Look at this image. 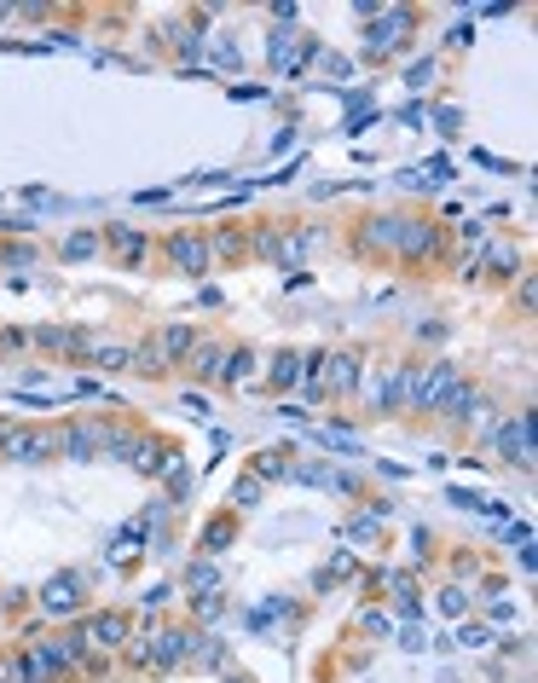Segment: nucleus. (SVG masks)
<instances>
[{
    "label": "nucleus",
    "mask_w": 538,
    "mask_h": 683,
    "mask_svg": "<svg viewBox=\"0 0 538 683\" xmlns=\"http://www.w3.org/2000/svg\"><path fill=\"white\" fill-rule=\"evenodd\" d=\"M0 434H6V429H0Z\"/></svg>",
    "instance_id": "nucleus-34"
},
{
    "label": "nucleus",
    "mask_w": 538,
    "mask_h": 683,
    "mask_svg": "<svg viewBox=\"0 0 538 683\" xmlns=\"http://www.w3.org/2000/svg\"><path fill=\"white\" fill-rule=\"evenodd\" d=\"M128 661L145 666V672H174V666H186V643L191 631H151V637H128Z\"/></svg>",
    "instance_id": "nucleus-1"
},
{
    "label": "nucleus",
    "mask_w": 538,
    "mask_h": 683,
    "mask_svg": "<svg viewBox=\"0 0 538 683\" xmlns=\"http://www.w3.org/2000/svg\"><path fill=\"white\" fill-rule=\"evenodd\" d=\"M231 533H238V521H231V516H220V521H209V527H203V539H198V551H226V544H231Z\"/></svg>",
    "instance_id": "nucleus-21"
},
{
    "label": "nucleus",
    "mask_w": 538,
    "mask_h": 683,
    "mask_svg": "<svg viewBox=\"0 0 538 683\" xmlns=\"http://www.w3.org/2000/svg\"><path fill=\"white\" fill-rule=\"evenodd\" d=\"M411 23H417V18H411L406 6H388V12H382V23H376V30L365 35V53H371V58L399 53V46H406V35H411Z\"/></svg>",
    "instance_id": "nucleus-2"
},
{
    "label": "nucleus",
    "mask_w": 538,
    "mask_h": 683,
    "mask_svg": "<svg viewBox=\"0 0 538 683\" xmlns=\"http://www.w3.org/2000/svg\"><path fill=\"white\" fill-rule=\"evenodd\" d=\"M35 342H41V348H53V353H76V348H88V336H81V331H53V325H46V331H35Z\"/></svg>",
    "instance_id": "nucleus-22"
},
{
    "label": "nucleus",
    "mask_w": 538,
    "mask_h": 683,
    "mask_svg": "<svg viewBox=\"0 0 538 683\" xmlns=\"http://www.w3.org/2000/svg\"><path fill=\"white\" fill-rule=\"evenodd\" d=\"M0 452L18 458V463H41V458L58 452V434H46V429H6V434H0Z\"/></svg>",
    "instance_id": "nucleus-3"
},
{
    "label": "nucleus",
    "mask_w": 538,
    "mask_h": 683,
    "mask_svg": "<svg viewBox=\"0 0 538 683\" xmlns=\"http://www.w3.org/2000/svg\"><path fill=\"white\" fill-rule=\"evenodd\" d=\"M284 475H290V463H284V452H261V458H255V481H284Z\"/></svg>",
    "instance_id": "nucleus-23"
},
{
    "label": "nucleus",
    "mask_w": 538,
    "mask_h": 683,
    "mask_svg": "<svg viewBox=\"0 0 538 683\" xmlns=\"http://www.w3.org/2000/svg\"><path fill=\"white\" fill-rule=\"evenodd\" d=\"M458 238H463V243H475V249H481V243H486V226H475V221H469V226H458Z\"/></svg>",
    "instance_id": "nucleus-33"
},
{
    "label": "nucleus",
    "mask_w": 538,
    "mask_h": 683,
    "mask_svg": "<svg viewBox=\"0 0 538 683\" xmlns=\"http://www.w3.org/2000/svg\"><path fill=\"white\" fill-rule=\"evenodd\" d=\"M319 383L330 394H353V388H359V353H324Z\"/></svg>",
    "instance_id": "nucleus-6"
},
{
    "label": "nucleus",
    "mask_w": 538,
    "mask_h": 683,
    "mask_svg": "<svg viewBox=\"0 0 538 683\" xmlns=\"http://www.w3.org/2000/svg\"><path fill=\"white\" fill-rule=\"evenodd\" d=\"M301 58H307V41H301V35H273V64L278 70H301Z\"/></svg>",
    "instance_id": "nucleus-17"
},
{
    "label": "nucleus",
    "mask_w": 538,
    "mask_h": 683,
    "mask_svg": "<svg viewBox=\"0 0 538 683\" xmlns=\"http://www.w3.org/2000/svg\"><path fill=\"white\" fill-rule=\"evenodd\" d=\"M191 591H214V568H191Z\"/></svg>",
    "instance_id": "nucleus-32"
},
{
    "label": "nucleus",
    "mask_w": 538,
    "mask_h": 683,
    "mask_svg": "<svg viewBox=\"0 0 538 683\" xmlns=\"http://www.w3.org/2000/svg\"><path fill=\"white\" fill-rule=\"evenodd\" d=\"M220 365H226V348H220V342L191 348V371H198V376H220Z\"/></svg>",
    "instance_id": "nucleus-20"
},
{
    "label": "nucleus",
    "mask_w": 538,
    "mask_h": 683,
    "mask_svg": "<svg viewBox=\"0 0 538 683\" xmlns=\"http://www.w3.org/2000/svg\"><path fill=\"white\" fill-rule=\"evenodd\" d=\"M93 365H105V371H128V348H93Z\"/></svg>",
    "instance_id": "nucleus-26"
},
{
    "label": "nucleus",
    "mask_w": 538,
    "mask_h": 683,
    "mask_svg": "<svg viewBox=\"0 0 538 683\" xmlns=\"http://www.w3.org/2000/svg\"><path fill=\"white\" fill-rule=\"evenodd\" d=\"M406 261H429V255L440 249V232L429 221H399V243H394Z\"/></svg>",
    "instance_id": "nucleus-8"
},
{
    "label": "nucleus",
    "mask_w": 538,
    "mask_h": 683,
    "mask_svg": "<svg viewBox=\"0 0 538 683\" xmlns=\"http://www.w3.org/2000/svg\"><path fill=\"white\" fill-rule=\"evenodd\" d=\"M301 365H307V359H301L296 348L273 353V371H266V383H273V388H296V383H301Z\"/></svg>",
    "instance_id": "nucleus-14"
},
{
    "label": "nucleus",
    "mask_w": 538,
    "mask_h": 683,
    "mask_svg": "<svg viewBox=\"0 0 538 683\" xmlns=\"http://www.w3.org/2000/svg\"><path fill=\"white\" fill-rule=\"evenodd\" d=\"M365 249H394L399 243V215H376V221H365Z\"/></svg>",
    "instance_id": "nucleus-16"
},
{
    "label": "nucleus",
    "mask_w": 538,
    "mask_h": 683,
    "mask_svg": "<svg viewBox=\"0 0 538 683\" xmlns=\"http://www.w3.org/2000/svg\"><path fill=\"white\" fill-rule=\"evenodd\" d=\"M41 608L46 614H76L81 608V579L76 573H53V579L41 585Z\"/></svg>",
    "instance_id": "nucleus-7"
},
{
    "label": "nucleus",
    "mask_w": 538,
    "mask_h": 683,
    "mask_svg": "<svg viewBox=\"0 0 538 683\" xmlns=\"http://www.w3.org/2000/svg\"><path fill=\"white\" fill-rule=\"evenodd\" d=\"M93 249H99V232H76V238L64 243V255H70V261H76V255H93Z\"/></svg>",
    "instance_id": "nucleus-27"
},
{
    "label": "nucleus",
    "mask_w": 538,
    "mask_h": 683,
    "mask_svg": "<svg viewBox=\"0 0 538 683\" xmlns=\"http://www.w3.org/2000/svg\"><path fill=\"white\" fill-rule=\"evenodd\" d=\"M58 446H64L76 463L99 458V423H76V429H64V434H58Z\"/></svg>",
    "instance_id": "nucleus-11"
},
{
    "label": "nucleus",
    "mask_w": 538,
    "mask_h": 683,
    "mask_svg": "<svg viewBox=\"0 0 538 683\" xmlns=\"http://www.w3.org/2000/svg\"><path fill=\"white\" fill-rule=\"evenodd\" d=\"M231 498H238V504H261V481H255V475H249V481H238V486H231Z\"/></svg>",
    "instance_id": "nucleus-28"
},
{
    "label": "nucleus",
    "mask_w": 538,
    "mask_h": 683,
    "mask_svg": "<svg viewBox=\"0 0 538 683\" xmlns=\"http://www.w3.org/2000/svg\"><path fill=\"white\" fill-rule=\"evenodd\" d=\"M81 643H88V649H122V643L133 637V620L128 614H93L88 626L76 631Z\"/></svg>",
    "instance_id": "nucleus-4"
},
{
    "label": "nucleus",
    "mask_w": 538,
    "mask_h": 683,
    "mask_svg": "<svg viewBox=\"0 0 538 683\" xmlns=\"http://www.w3.org/2000/svg\"><path fill=\"white\" fill-rule=\"evenodd\" d=\"M163 365H168V359H163V348H156V342H151V348H133V353H128V371H151V376H156Z\"/></svg>",
    "instance_id": "nucleus-24"
},
{
    "label": "nucleus",
    "mask_w": 538,
    "mask_h": 683,
    "mask_svg": "<svg viewBox=\"0 0 538 683\" xmlns=\"http://www.w3.org/2000/svg\"><path fill=\"white\" fill-rule=\"evenodd\" d=\"M463 649H486V643H492V631H486V626H463Z\"/></svg>",
    "instance_id": "nucleus-29"
},
{
    "label": "nucleus",
    "mask_w": 538,
    "mask_h": 683,
    "mask_svg": "<svg viewBox=\"0 0 538 683\" xmlns=\"http://www.w3.org/2000/svg\"><path fill=\"white\" fill-rule=\"evenodd\" d=\"M255 376H261V371H255V353H249V348H226L220 383H226V388H243V383H255Z\"/></svg>",
    "instance_id": "nucleus-12"
},
{
    "label": "nucleus",
    "mask_w": 538,
    "mask_h": 683,
    "mask_svg": "<svg viewBox=\"0 0 538 683\" xmlns=\"http://www.w3.org/2000/svg\"><path fill=\"white\" fill-rule=\"evenodd\" d=\"M226 661V649H220L214 637H198V631H191V643H186V666H220Z\"/></svg>",
    "instance_id": "nucleus-18"
},
{
    "label": "nucleus",
    "mask_w": 538,
    "mask_h": 683,
    "mask_svg": "<svg viewBox=\"0 0 538 683\" xmlns=\"http://www.w3.org/2000/svg\"><path fill=\"white\" fill-rule=\"evenodd\" d=\"M168 261H174V273H209V243L198 232H174L168 238Z\"/></svg>",
    "instance_id": "nucleus-5"
},
{
    "label": "nucleus",
    "mask_w": 538,
    "mask_h": 683,
    "mask_svg": "<svg viewBox=\"0 0 538 683\" xmlns=\"http://www.w3.org/2000/svg\"><path fill=\"white\" fill-rule=\"evenodd\" d=\"M365 631H382V637H388V631H394V620L376 614V608H365Z\"/></svg>",
    "instance_id": "nucleus-31"
},
{
    "label": "nucleus",
    "mask_w": 538,
    "mask_h": 683,
    "mask_svg": "<svg viewBox=\"0 0 538 683\" xmlns=\"http://www.w3.org/2000/svg\"><path fill=\"white\" fill-rule=\"evenodd\" d=\"M156 348H163V359H186V353L198 348V331L180 319V325H168V331H163V342H156Z\"/></svg>",
    "instance_id": "nucleus-15"
},
{
    "label": "nucleus",
    "mask_w": 538,
    "mask_h": 683,
    "mask_svg": "<svg viewBox=\"0 0 538 683\" xmlns=\"http://www.w3.org/2000/svg\"><path fill=\"white\" fill-rule=\"evenodd\" d=\"M110 243H116V255H122L128 266L145 255V232H133V226H110Z\"/></svg>",
    "instance_id": "nucleus-19"
},
{
    "label": "nucleus",
    "mask_w": 538,
    "mask_h": 683,
    "mask_svg": "<svg viewBox=\"0 0 538 683\" xmlns=\"http://www.w3.org/2000/svg\"><path fill=\"white\" fill-rule=\"evenodd\" d=\"M504 452L521 463V469H533V417H509L504 423Z\"/></svg>",
    "instance_id": "nucleus-10"
},
{
    "label": "nucleus",
    "mask_w": 538,
    "mask_h": 683,
    "mask_svg": "<svg viewBox=\"0 0 538 683\" xmlns=\"http://www.w3.org/2000/svg\"><path fill=\"white\" fill-rule=\"evenodd\" d=\"M399 394H406V365H388L382 376H376L371 388H365V400H371V411H394Z\"/></svg>",
    "instance_id": "nucleus-9"
},
{
    "label": "nucleus",
    "mask_w": 538,
    "mask_h": 683,
    "mask_svg": "<svg viewBox=\"0 0 538 683\" xmlns=\"http://www.w3.org/2000/svg\"><path fill=\"white\" fill-rule=\"evenodd\" d=\"M139 521H133V527H122V539H116V556H122V562H128V556H133V544H139Z\"/></svg>",
    "instance_id": "nucleus-30"
},
{
    "label": "nucleus",
    "mask_w": 538,
    "mask_h": 683,
    "mask_svg": "<svg viewBox=\"0 0 538 683\" xmlns=\"http://www.w3.org/2000/svg\"><path fill=\"white\" fill-rule=\"evenodd\" d=\"M440 614L463 620V614H469V591H463V585H446V591H440Z\"/></svg>",
    "instance_id": "nucleus-25"
},
{
    "label": "nucleus",
    "mask_w": 538,
    "mask_h": 683,
    "mask_svg": "<svg viewBox=\"0 0 538 683\" xmlns=\"http://www.w3.org/2000/svg\"><path fill=\"white\" fill-rule=\"evenodd\" d=\"M475 266H486V273H498V278H516L521 249H516V243H486V255H481Z\"/></svg>",
    "instance_id": "nucleus-13"
}]
</instances>
